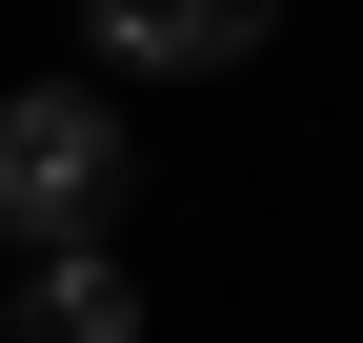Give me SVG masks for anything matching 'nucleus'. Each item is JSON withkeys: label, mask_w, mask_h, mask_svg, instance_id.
<instances>
[{"label": "nucleus", "mask_w": 363, "mask_h": 343, "mask_svg": "<svg viewBox=\"0 0 363 343\" xmlns=\"http://www.w3.org/2000/svg\"><path fill=\"white\" fill-rule=\"evenodd\" d=\"M121 182H142V142H121L101 81H21V101H0V263H21V242H40V263L101 242Z\"/></svg>", "instance_id": "1"}, {"label": "nucleus", "mask_w": 363, "mask_h": 343, "mask_svg": "<svg viewBox=\"0 0 363 343\" xmlns=\"http://www.w3.org/2000/svg\"><path fill=\"white\" fill-rule=\"evenodd\" d=\"M21 323H40V343H142V283H121V242H61V263L21 283Z\"/></svg>", "instance_id": "3"}, {"label": "nucleus", "mask_w": 363, "mask_h": 343, "mask_svg": "<svg viewBox=\"0 0 363 343\" xmlns=\"http://www.w3.org/2000/svg\"><path fill=\"white\" fill-rule=\"evenodd\" d=\"M262 21L283 0H81V40L121 81H222V61H262Z\"/></svg>", "instance_id": "2"}]
</instances>
